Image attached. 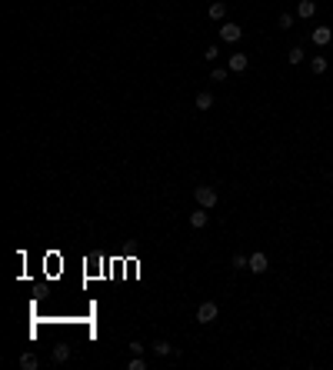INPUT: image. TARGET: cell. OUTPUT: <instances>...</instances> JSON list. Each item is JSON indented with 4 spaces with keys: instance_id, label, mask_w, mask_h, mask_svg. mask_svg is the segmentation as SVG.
<instances>
[{
    "instance_id": "obj_1",
    "label": "cell",
    "mask_w": 333,
    "mask_h": 370,
    "mask_svg": "<svg viewBox=\"0 0 333 370\" xmlns=\"http://www.w3.org/2000/svg\"><path fill=\"white\" fill-rule=\"evenodd\" d=\"M220 317V307L213 304V300H204L200 307H197V324H213Z\"/></svg>"
},
{
    "instance_id": "obj_2",
    "label": "cell",
    "mask_w": 333,
    "mask_h": 370,
    "mask_svg": "<svg viewBox=\"0 0 333 370\" xmlns=\"http://www.w3.org/2000/svg\"><path fill=\"white\" fill-rule=\"evenodd\" d=\"M193 197H197V204L207 207V210H210V207H217V190H213V187H197V190H193Z\"/></svg>"
},
{
    "instance_id": "obj_3",
    "label": "cell",
    "mask_w": 333,
    "mask_h": 370,
    "mask_svg": "<svg viewBox=\"0 0 333 370\" xmlns=\"http://www.w3.org/2000/svg\"><path fill=\"white\" fill-rule=\"evenodd\" d=\"M240 37H243V30L237 27V23H223L220 27V40H227V44H237Z\"/></svg>"
},
{
    "instance_id": "obj_4",
    "label": "cell",
    "mask_w": 333,
    "mask_h": 370,
    "mask_svg": "<svg viewBox=\"0 0 333 370\" xmlns=\"http://www.w3.org/2000/svg\"><path fill=\"white\" fill-rule=\"evenodd\" d=\"M247 67H250V60H247V54H230V67H227L230 74H243Z\"/></svg>"
},
{
    "instance_id": "obj_5",
    "label": "cell",
    "mask_w": 333,
    "mask_h": 370,
    "mask_svg": "<svg viewBox=\"0 0 333 370\" xmlns=\"http://www.w3.org/2000/svg\"><path fill=\"white\" fill-rule=\"evenodd\" d=\"M207 220H210V214H207V207H197V210L190 214V227H197V230H200V227H207Z\"/></svg>"
},
{
    "instance_id": "obj_6",
    "label": "cell",
    "mask_w": 333,
    "mask_h": 370,
    "mask_svg": "<svg viewBox=\"0 0 333 370\" xmlns=\"http://www.w3.org/2000/svg\"><path fill=\"white\" fill-rule=\"evenodd\" d=\"M247 270H253V274H267V254H250V267Z\"/></svg>"
},
{
    "instance_id": "obj_7",
    "label": "cell",
    "mask_w": 333,
    "mask_h": 370,
    "mask_svg": "<svg viewBox=\"0 0 333 370\" xmlns=\"http://www.w3.org/2000/svg\"><path fill=\"white\" fill-rule=\"evenodd\" d=\"M330 40H333V30H330V27H316V30H313V44H316V47H327Z\"/></svg>"
},
{
    "instance_id": "obj_8",
    "label": "cell",
    "mask_w": 333,
    "mask_h": 370,
    "mask_svg": "<svg viewBox=\"0 0 333 370\" xmlns=\"http://www.w3.org/2000/svg\"><path fill=\"white\" fill-rule=\"evenodd\" d=\"M313 14H316V3H313V0H300V7H296V17L310 20Z\"/></svg>"
},
{
    "instance_id": "obj_9",
    "label": "cell",
    "mask_w": 333,
    "mask_h": 370,
    "mask_svg": "<svg viewBox=\"0 0 333 370\" xmlns=\"http://www.w3.org/2000/svg\"><path fill=\"white\" fill-rule=\"evenodd\" d=\"M153 353H157V357H170V353H173V347H170L166 340H153Z\"/></svg>"
},
{
    "instance_id": "obj_10",
    "label": "cell",
    "mask_w": 333,
    "mask_h": 370,
    "mask_svg": "<svg viewBox=\"0 0 333 370\" xmlns=\"http://www.w3.org/2000/svg\"><path fill=\"white\" fill-rule=\"evenodd\" d=\"M67 357H70V347H67V344H57V347H54V360H57V364H63Z\"/></svg>"
},
{
    "instance_id": "obj_11",
    "label": "cell",
    "mask_w": 333,
    "mask_h": 370,
    "mask_svg": "<svg viewBox=\"0 0 333 370\" xmlns=\"http://www.w3.org/2000/svg\"><path fill=\"white\" fill-rule=\"evenodd\" d=\"M213 107V97L210 93H197V110H210Z\"/></svg>"
},
{
    "instance_id": "obj_12",
    "label": "cell",
    "mask_w": 333,
    "mask_h": 370,
    "mask_svg": "<svg viewBox=\"0 0 333 370\" xmlns=\"http://www.w3.org/2000/svg\"><path fill=\"white\" fill-rule=\"evenodd\" d=\"M207 14H210V20H223L227 7H223V3H210V10H207Z\"/></svg>"
},
{
    "instance_id": "obj_13",
    "label": "cell",
    "mask_w": 333,
    "mask_h": 370,
    "mask_svg": "<svg viewBox=\"0 0 333 370\" xmlns=\"http://www.w3.org/2000/svg\"><path fill=\"white\" fill-rule=\"evenodd\" d=\"M20 367L23 370H37V357H34V353H23V357H20Z\"/></svg>"
},
{
    "instance_id": "obj_14",
    "label": "cell",
    "mask_w": 333,
    "mask_h": 370,
    "mask_svg": "<svg viewBox=\"0 0 333 370\" xmlns=\"http://www.w3.org/2000/svg\"><path fill=\"white\" fill-rule=\"evenodd\" d=\"M287 60H290V64H303V47H293V50L287 54Z\"/></svg>"
},
{
    "instance_id": "obj_15",
    "label": "cell",
    "mask_w": 333,
    "mask_h": 370,
    "mask_svg": "<svg viewBox=\"0 0 333 370\" xmlns=\"http://www.w3.org/2000/svg\"><path fill=\"white\" fill-rule=\"evenodd\" d=\"M310 67H313V74H323V70H327V60H323V57H313Z\"/></svg>"
},
{
    "instance_id": "obj_16",
    "label": "cell",
    "mask_w": 333,
    "mask_h": 370,
    "mask_svg": "<svg viewBox=\"0 0 333 370\" xmlns=\"http://www.w3.org/2000/svg\"><path fill=\"white\" fill-rule=\"evenodd\" d=\"M144 367H147V364H144V357H140V353H133V360L127 364V370H144Z\"/></svg>"
},
{
    "instance_id": "obj_17",
    "label": "cell",
    "mask_w": 333,
    "mask_h": 370,
    "mask_svg": "<svg viewBox=\"0 0 333 370\" xmlns=\"http://www.w3.org/2000/svg\"><path fill=\"white\" fill-rule=\"evenodd\" d=\"M243 267H250V257L237 254V257H233V270H243Z\"/></svg>"
},
{
    "instance_id": "obj_18",
    "label": "cell",
    "mask_w": 333,
    "mask_h": 370,
    "mask_svg": "<svg viewBox=\"0 0 333 370\" xmlns=\"http://www.w3.org/2000/svg\"><path fill=\"white\" fill-rule=\"evenodd\" d=\"M280 27H283V30L293 27V14H280Z\"/></svg>"
},
{
    "instance_id": "obj_19",
    "label": "cell",
    "mask_w": 333,
    "mask_h": 370,
    "mask_svg": "<svg viewBox=\"0 0 333 370\" xmlns=\"http://www.w3.org/2000/svg\"><path fill=\"white\" fill-rule=\"evenodd\" d=\"M144 350H147V347H144L140 340H130V353H144Z\"/></svg>"
},
{
    "instance_id": "obj_20",
    "label": "cell",
    "mask_w": 333,
    "mask_h": 370,
    "mask_svg": "<svg viewBox=\"0 0 333 370\" xmlns=\"http://www.w3.org/2000/svg\"><path fill=\"white\" fill-rule=\"evenodd\" d=\"M227 74H230V70H213V74H210V80H220V84H223V80H227Z\"/></svg>"
}]
</instances>
